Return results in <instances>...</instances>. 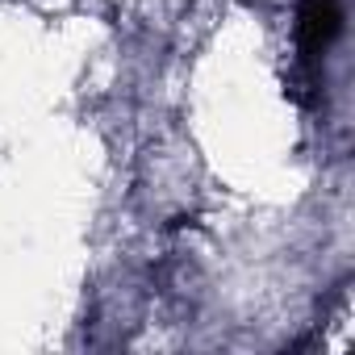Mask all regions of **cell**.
<instances>
[{
    "label": "cell",
    "mask_w": 355,
    "mask_h": 355,
    "mask_svg": "<svg viewBox=\"0 0 355 355\" xmlns=\"http://www.w3.org/2000/svg\"><path fill=\"white\" fill-rule=\"evenodd\" d=\"M343 30V0H301L297 5V21H293V38H297V59L301 67L313 76L326 59V51L334 46Z\"/></svg>",
    "instance_id": "cell-1"
}]
</instances>
